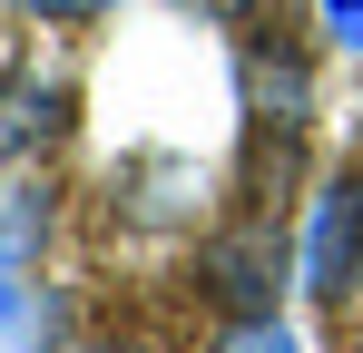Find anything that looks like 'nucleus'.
<instances>
[{
	"label": "nucleus",
	"mask_w": 363,
	"mask_h": 353,
	"mask_svg": "<svg viewBox=\"0 0 363 353\" xmlns=\"http://www.w3.org/2000/svg\"><path fill=\"white\" fill-rule=\"evenodd\" d=\"M186 10H196V20H245L255 0H186Z\"/></svg>",
	"instance_id": "8"
},
{
	"label": "nucleus",
	"mask_w": 363,
	"mask_h": 353,
	"mask_svg": "<svg viewBox=\"0 0 363 353\" xmlns=\"http://www.w3.org/2000/svg\"><path fill=\"white\" fill-rule=\"evenodd\" d=\"M245 89H255V118L304 128V69H295V59H255V69H245Z\"/></svg>",
	"instance_id": "4"
},
{
	"label": "nucleus",
	"mask_w": 363,
	"mask_h": 353,
	"mask_svg": "<svg viewBox=\"0 0 363 353\" xmlns=\"http://www.w3.org/2000/svg\"><path fill=\"white\" fill-rule=\"evenodd\" d=\"M363 275V167H344L314 206V245H304V285L314 294H344Z\"/></svg>",
	"instance_id": "1"
},
{
	"label": "nucleus",
	"mask_w": 363,
	"mask_h": 353,
	"mask_svg": "<svg viewBox=\"0 0 363 353\" xmlns=\"http://www.w3.org/2000/svg\"><path fill=\"white\" fill-rule=\"evenodd\" d=\"M60 118H69V89L60 79L40 89V69H20L0 89V147H40V138H60Z\"/></svg>",
	"instance_id": "3"
},
{
	"label": "nucleus",
	"mask_w": 363,
	"mask_h": 353,
	"mask_svg": "<svg viewBox=\"0 0 363 353\" xmlns=\"http://www.w3.org/2000/svg\"><path fill=\"white\" fill-rule=\"evenodd\" d=\"M216 353H295V344H285V324H275V314H245V324H236Z\"/></svg>",
	"instance_id": "5"
},
{
	"label": "nucleus",
	"mask_w": 363,
	"mask_h": 353,
	"mask_svg": "<svg viewBox=\"0 0 363 353\" xmlns=\"http://www.w3.org/2000/svg\"><path fill=\"white\" fill-rule=\"evenodd\" d=\"M324 20H334L344 40H363V0H324Z\"/></svg>",
	"instance_id": "7"
},
{
	"label": "nucleus",
	"mask_w": 363,
	"mask_h": 353,
	"mask_svg": "<svg viewBox=\"0 0 363 353\" xmlns=\"http://www.w3.org/2000/svg\"><path fill=\"white\" fill-rule=\"evenodd\" d=\"M30 20H99V10H118V0H20Z\"/></svg>",
	"instance_id": "6"
},
{
	"label": "nucleus",
	"mask_w": 363,
	"mask_h": 353,
	"mask_svg": "<svg viewBox=\"0 0 363 353\" xmlns=\"http://www.w3.org/2000/svg\"><path fill=\"white\" fill-rule=\"evenodd\" d=\"M216 294L236 304V314H275V265H285V235H275V216H245L236 235H216Z\"/></svg>",
	"instance_id": "2"
}]
</instances>
